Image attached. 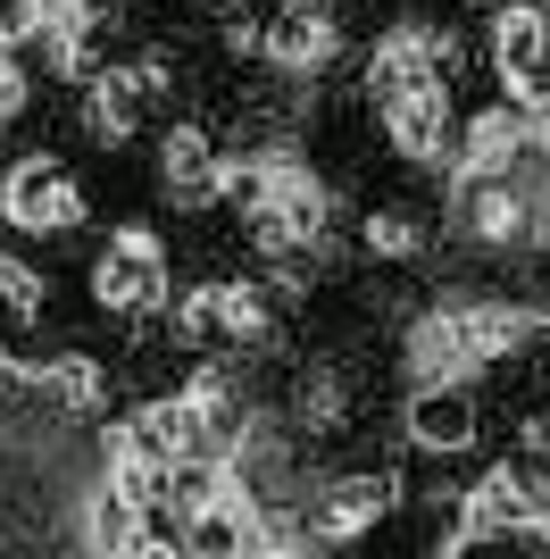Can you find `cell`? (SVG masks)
<instances>
[{"label": "cell", "instance_id": "6da1fadb", "mask_svg": "<svg viewBox=\"0 0 550 559\" xmlns=\"http://www.w3.org/2000/svg\"><path fill=\"white\" fill-rule=\"evenodd\" d=\"M0 217L17 234H75L84 226V185L59 159H17L0 176Z\"/></svg>", "mask_w": 550, "mask_h": 559}, {"label": "cell", "instance_id": "7a4b0ae2", "mask_svg": "<svg viewBox=\"0 0 550 559\" xmlns=\"http://www.w3.org/2000/svg\"><path fill=\"white\" fill-rule=\"evenodd\" d=\"M92 301L109 318H151L167 301V267H159V242L151 234H117L109 251L92 259Z\"/></svg>", "mask_w": 550, "mask_h": 559}, {"label": "cell", "instance_id": "3957f363", "mask_svg": "<svg viewBox=\"0 0 550 559\" xmlns=\"http://www.w3.org/2000/svg\"><path fill=\"white\" fill-rule=\"evenodd\" d=\"M492 68L517 100H542L550 93V9L534 0H509L501 17H492Z\"/></svg>", "mask_w": 550, "mask_h": 559}, {"label": "cell", "instance_id": "277c9868", "mask_svg": "<svg viewBox=\"0 0 550 559\" xmlns=\"http://www.w3.org/2000/svg\"><path fill=\"white\" fill-rule=\"evenodd\" d=\"M334 50H343V25H334L325 0H284V9L267 17V59L284 75H325Z\"/></svg>", "mask_w": 550, "mask_h": 559}, {"label": "cell", "instance_id": "5b68a950", "mask_svg": "<svg viewBox=\"0 0 550 559\" xmlns=\"http://www.w3.org/2000/svg\"><path fill=\"white\" fill-rule=\"evenodd\" d=\"M476 426H483V409H476V393H467L458 376H442V384H417V401H409V443H417V451L451 460V451L476 443Z\"/></svg>", "mask_w": 550, "mask_h": 559}, {"label": "cell", "instance_id": "8992f818", "mask_svg": "<svg viewBox=\"0 0 550 559\" xmlns=\"http://www.w3.org/2000/svg\"><path fill=\"white\" fill-rule=\"evenodd\" d=\"M451 334H458V359H467V368H509V359L534 343V318L509 309V301H476V309H451Z\"/></svg>", "mask_w": 550, "mask_h": 559}, {"label": "cell", "instance_id": "52a82bcc", "mask_svg": "<svg viewBox=\"0 0 550 559\" xmlns=\"http://www.w3.org/2000/svg\"><path fill=\"white\" fill-rule=\"evenodd\" d=\"M159 176H167V201H183V210H201V201L226 192V159H217V142H208L201 126H167Z\"/></svg>", "mask_w": 550, "mask_h": 559}, {"label": "cell", "instance_id": "ba28073f", "mask_svg": "<svg viewBox=\"0 0 550 559\" xmlns=\"http://www.w3.org/2000/svg\"><path fill=\"white\" fill-rule=\"evenodd\" d=\"M467 226L483 251H517V242H534V201L509 176H467Z\"/></svg>", "mask_w": 550, "mask_h": 559}, {"label": "cell", "instance_id": "9c48e42d", "mask_svg": "<svg viewBox=\"0 0 550 559\" xmlns=\"http://www.w3.org/2000/svg\"><path fill=\"white\" fill-rule=\"evenodd\" d=\"M109 492L125 501V510H142V518L159 510V492H167V451L142 435V418L109 435Z\"/></svg>", "mask_w": 550, "mask_h": 559}, {"label": "cell", "instance_id": "30bf717a", "mask_svg": "<svg viewBox=\"0 0 550 559\" xmlns=\"http://www.w3.org/2000/svg\"><path fill=\"white\" fill-rule=\"evenodd\" d=\"M384 510H392V485H384V476H343V485L318 492V535L350 543V535H367V526H384Z\"/></svg>", "mask_w": 550, "mask_h": 559}, {"label": "cell", "instance_id": "8fae6325", "mask_svg": "<svg viewBox=\"0 0 550 559\" xmlns=\"http://www.w3.org/2000/svg\"><path fill=\"white\" fill-rule=\"evenodd\" d=\"M43 318H50L43 276H34V267H17V259H0V359H17V350L43 334Z\"/></svg>", "mask_w": 550, "mask_h": 559}, {"label": "cell", "instance_id": "7c38bea8", "mask_svg": "<svg viewBox=\"0 0 550 559\" xmlns=\"http://www.w3.org/2000/svg\"><path fill=\"white\" fill-rule=\"evenodd\" d=\"M526 117L517 109H483L476 126H467V142H458V167H467V176H509V159H517V151H526Z\"/></svg>", "mask_w": 550, "mask_h": 559}, {"label": "cell", "instance_id": "4fadbf2b", "mask_svg": "<svg viewBox=\"0 0 550 559\" xmlns=\"http://www.w3.org/2000/svg\"><path fill=\"white\" fill-rule=\"evenodd\" d=\"M467 526H476V535H509V526H534V485H526V476H509V467H492V476L467 492Z\"/></svg>", "mask_w": 550, "mask_h": 559}, {"label": "cell", "instance_id": "5bb4252c", "mask_svg": "<svg viewBox=\"0 0 550 559\" xmlns=\"http://www.w3.org/2000/svg\"><path fill=\"white\" fill-rule=\"evenodd\" d=\"M275 334V309H267V293L259 284H217V343H267Z\"/></svg>", "mask_w": 550, "mask_h": 559}, {"label": "cell", "instance_id": "9a60e30c", "mask_svg": "<svg viewBox=\"0 0 550 559\" xmlns=\"http://www.w3.org/2000/svg\"><path fill=\"white\" fill-rule=\"evenodd\" d=\"M100 384H109V376L92 368V359H59V368H43V376H34V393H43L50 409H75V418L109 401V393H100Z\"/></svg>", "mask_w": 550, "mask_h": 559}, {"label": "cell", "instance_id": "2e32d148", "mask_svg": "<svg viewBox=\"0 0 550 559\" xmlns=\"http://www.w3.org/2000/svg\"><path fill=\"white\" fill-rule=\"evenodd\" d=\"M409 359L426 384H442V376H467V359H458V334H451V309H426L409 334Z\"/></svg>", "mask_w": 550, "mask_h": 559}, {"label": "cell", "instance_id": "e0dca14e", "mask_svg": "<svg viewBox=\"0 0 550 559\" xmlns=\"http://www.w3.org/2000/svg\"><path fill=\"white\" fill-rule=\"evenodd\" d=\"M359 242H367L375 259H417V251H426V226H417L409 210H367Z\"/></svg>", "mask_w": 550, "mask_h": 559}, {"label": "cell", "instance_id": "ac0fdd59", "mask_svg": "<svg viewBox=\"0 0 550 559\" xmlns=\"http://www.w3.org/2000/svg\"><path fill=\"white\" fill-rule=\"evenodd\" d=\"M142 526H151L142 510H125L117 492H100V510H92V551H100V559H109V551H125V543H134Z\"/></svg>", "mask_w": 550, "mask_h": 559}, {"label": "cell", "instance_id": "d6986e66", "mask_svg": "<svg viewBox=\"0 0 550 559\" xmlns=\"http://www.w3.org/2000/svg\"><path fill=\"white\" fill-rule=\"evenodd\" d=\"M451 559H550V551L534 543V526H509V535H476V526H467Z\"/></svg>", "mask_w": 550, "mask_h": 559}, {"label": "cell", "instance_id": "ffe728a7", "mask_svg": "<svg viewBox=\"0 0 550 559\" xmlns=\"http://www.w3.org/2000/svg\"><path fill=\"white\" fill-rule=\"evenodd\" d=\"M176 343H217V284H192V293H183L176 301Z\"/></svg>", "mask_w": 550, "mask_h": 559}, {"label": "cell", "instance_id": "44dd1931", "mask_svg": "<svg viewBox=\"0 0 550 559\" xmlns=\"http://www.w3.org/2000/svg\"><path fill=\"white\" fill-rule=\"evenodd\" d=\"M109 559H183V543L167 535V526H142V535L125 543V551H109Z\"/></svg>", "mask_w": 550, "mask_h": 559}, {"label": "cell", "instance_id": "7402d4cb", "mask_svg": "<svg viewBox=\"0 0 550 559\" xmlns=\"http://www.w3.org/2000/svg\"><path fill=\"white\" fill-rule=\"evenodd\" d=\"M242 559H309V551H300L292 535H259V543H251V551H242Z\"/></svg>", "mask_w": 550, "mask_h": 559}, {"label": "cell", "instance_id": "603a6c76", "mask_svg": "<svg viewBox=\"0 0 550 559\" xmlns=\"http://www.w3.org/2000/svg\"><path fill=\"white\" fill-rule=\"evenodd\" d=\"M534 142L550 151V93H542V117H534Z\"/></svg>", "mask_w": 550, "mask_h": 559}]
</instances>
